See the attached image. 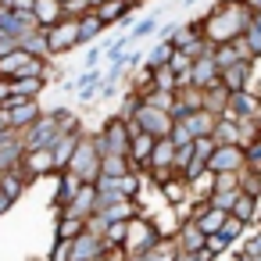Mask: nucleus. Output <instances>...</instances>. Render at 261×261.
I'll list each match as a JSON object with an SVG mask.
<instances>
[{"mask_svg":"<svg viewBox=\"0 0 261 261\" xmlns=\"http://www.w3.org/2000/svg\"><path fill=\"white\" fill-rule=\"evenodd\" d=\"M254 8L247 4V0H218V4L200 18V33L211 47L218 43H232L236 36L247 33V25L254 22Z\"/></svg>","mask_w":261,"mask_h":261,"instance_id":"1","label":"nucleus"},{"mask_svg":"<svg viewBox=\"0 0 261 261\" xmlns=\"http://www.w3.org/2000/svg\"><path fill=\"white\" fill-rule=\"evenodd\" d=\"M68 172H75L83 182H97V179H100V172H104V154H100V143H97L93 133H83V140H79V147H75V154H72V161H68Z\"/></svg>","mask_w":261,"mask_h":261,"instance_id":"2","label":"nucleus"},{"mask_svg":"<svg viewBox=\"0 0 261 261\" xmlns=\"http://www.w3.org/2000/svg\"><path fill=\"white\" fill-rule=\"evenodd\" d=\"M165 236H168V232H165L150 215H136V218H129V232H125V243H122V247L140 257L143 250H150V247L161 243Z\"/></svg>","mask_w":261,"mask_h":261,"instance_id":"3","label":"nucleus"},{"mask_svg":"<svg viewBox=\"0 0 261 261\" xmlns=\"http://www.w3.org/2000/svg\"><path fill=\"white\" fill-rule=\"evenodd\" d=\"M18 172L25 175V182H40V179H50L58 175V161H54V150L50 147H25L22 161H18Z\"/></svg>","mask_w":261,"mask_h":261,"instance_id":"4","label":"nucleus"},{"mask_svg":"<svg viewBox=\"0 0 261 261\" xmlns=\"http://www.w3.org/2000/svg\"><path fill=\"white\" fill-rule=\"evenodd\" d=\"M93 136L100 143V154H129V118L122 111L111 115L100 125V133H93Z\"/></svg>","mask_w":261,"mask_h":261,"instance_id":"5","label":"nucleus"},{"mask_svg":"<svg viewBox=\"0 0 261 261\" xmlns=\"http://www.w3.org/2000/svg\"><path fill=\"white\" fill-rule=\"evenodd\" d=\"M47 47H50V58H61L75 47H83V36H79V18H61L58 25L47 29Z\"/></svg>","mask_w":261,"mask_h":261,"instance_id":"6","label":"nucleus"},{"mask_svg":"<svg viewBox=\"0 0 261 261\" xmlns=\"http://www.w3.org/2000/svg\"><path fill=\"white\" fill-rule=\"evenodd\" d=\"M0 108H8V118H11V125L18 129V133H25L40 115H43V104H40V97H8Z\"/></svg>","mask_w":261,"mask_h":261,"instance_id":"7","label":"nucleus"},{"mask_svg":"<svg viewBox=\"0 0 261 261\" xmlns=\"http://www.w3.org/2000/svg\"><path fill=\"white\" fill-rule=\"evenodd\" d=\"M207 168L218 175V172H243L247 168V150L243 143H215L211 158H207Z\"/></svg>","mask_w":261,"mask_h":261,"instance_id":"8","label":"nucleus"},{"mask_svg":"<svg viewBox=\"0 0 261 261\" xmlns=\"http://www.w3.org/2000/svg\"><path fill=\"white\" fill-rule=\"evenodd\" d=\"M58 136H61L58 115H54V111H43V115L25 129V147H54Z\"/></svg>","mask_w":261,"mask_h":261,"instance_id":"9","label":"nucleus"},{"mask_svg":"<svg viewBox=\"0 0 261 261\" xmlns=\"http://www.w3.org/2000/svg\"><path fill=\"white\" fill-rule=\"evenodd\" d=\"M218 79H222V68H218V61H215V54H211V47H207L204 54L193 58V68H190L186 83H193L197 90H207V86H215Z\"/></svg>","mask_w":261,"mask_h":261,"instance_id":"10","label":"nucleus"},{"mask_svg":"<svg viewBox=\"0 0 261 261\" xmlns=\"http://www.w3.org/2000/svg\"><path fill=\"white\" fill-rule=\"evenodd\" d=\"M154 143H158V136H154V133L140 129L136 122H129V158H133V165H136V172H140V175H143V168H147V161H150Z\"/></svg>","mask_w":261,"mask_h":261,"instance_id":"11","label":"nucleus"},{"mask_svg":"<svg viewBox=\"0 0 261 261\" xmlns=\"http://www.w3.org/2000/svg\"><path fill=\"white\" fill-rule=\"evenodd\" d=\"M79 190H83V179H79L75 172L61 168V172L54 175V197H50V207H54V211H65V207L75 200Z\"/></svg>","mask_w":261,"mask_h":261,"instance_id":"12","label":"nucleus"},{"mask_svg":"<svg viewBox=\"0 0 261 261\" xmlns=\"http://www.w3.org/2000/svg\"><path fill=\"white\" fill-rule=\"evenodd\" d=\"M254 65H257V61H247V58H240L236 65L222 68V86H225L229 93H240V90H254Z\"/></svg>","mask_w":261,"mask_h":261,"instance_id":"13","label":"nucleus"},{"mask_svg":"<svg viewBox=\"0 0 261 261\" xmlns=\"http://www.w3.org/2000/svg\"><path fill=\"white\" fill-rule=\"evenodd\" d=\"M104 250H108V240L97 236L93 229H86L83 236L72 240V254H68V261H97Z\"/></svg>","mask_w":261,"mask_h":261,"instance_id":"14","label":"nucleus"},{"mask_svg":"<svg viewBox=\"0 0 261 261\" xmlns=\"http://www.w3.org/2000/svg\"><path fill=\"white\" fill-rule=\"evenodd\" d=\"M257 108H261V93H254V90H240V93H229V108H225V115L240 122V118H254Z\"/></svg>","mask_w":261,"mask_h":261,"instance_id":"15","label":"nucleus"},{"mask_svg":"<svg viewBox=\"0 0 261 261\" xmlns=\"http://www.w3.org/2000/svg\"><path fill=\"white\" fill-rule=\"evenodd\" d=\"M172 236H175V247H179V250H200V247H204V229H200L197 218H190V215L179 218V229H175Z\"/></svg>","mask_w":261,"mask_h":261,"instance_id":"16","label":"nucleus"},{"mask_svg":"<svg viewBox=\"0 0 261 261\" xmlns=\"http://www.w3.org/2000/svg\"><path fill=\"white\" fill-rule=\"evenodd\" d=\"M86 232V218L83 215H75V211H58V218H54V240H75V236H83Z\"/></svg>","mask_w":261,"mask_h":261,"instance_id":"17","label":"nucleus"},{"mask_svg":"<svg viewBox=\"0 0 261 261\" xmlns=\"http://www.w3.org/2000/svg\"><path fill=\"white\" fill-rule=\"evenodd\" d=\"M158 193L168 200V207H182V204H190V200H193V193H190V182H186L179 172H175L168 182H161V186H158Z\"/></svg>","mask_w":261,"mask_h":261,"instance_id":"18","label":"nucleus"},{"mask_svg":"<svg viewBox=\"0 0 261 261\" xmlns=\"http://www.w3.org/2000/svg\"><path fill=\"white\" fill-rule=\"evenodd\" d=\"M33 18H36L40 29H50V25H58V22L68 18V15H65V4H61V0H36V4H33Z\"/></svg>","mask_w":261,"mask_h":261,"instance_id":"19","label":"nucleus"},{"mask_svg":"<svg viewBox=\"0 0 261 261\" xmlns=\"http://www.w3.org/2000/svg\"><path fill=\"white\" fill-rule=\"evenodd\" d=\"M83 133L86 129H79V133H61L58 140H54V161H58V172L61 168H68V161H72V154H75V147H79V140H83Z\"/></svg>","mask_w":261,"mask_h":261,"instance_id":"20","label":"nucleus"},{"mask_svg":"<svg viewBox=\"0 0 261 261\" xmlns=\"http://www.w3.org/2000/svg\"><path fill=\"white\" fill-rule=\"evenodd\" d=\"M175 150H179V147L172 143V136H158L147 168H175ZM147 168H143V172H147Z\"/></svg>","mask_w":261,"mask_h":261,"instance_id":"21","label":"nucleus"},{"mask_svg":"<svg viewBox=\"0 0 261 261\" xmlns=\"http://www.w3.org/2000/svg\"><path fill=\"white\" fill-rule=\"evenodd\" d=\"M182 122L190 125V133H193V140H197V136H211V129H215L218 115H215V111H207V108H197V111H190Z\"/></svg>","mask_w":261,"mask_h":261,"instance_id":"22","label":"nucleus"},{"mask_svg":"<svg viewBox=\"0 0 261 261\" xmlns=\"http://www.w3.org/2000/svg\"><path fill=\"white\" fill-rule=\"evenodd\" d=\"M211 140H215V143H243L240 122L229 118V115H218V122H215V129H211Z\"/></svg>","mask_w":261,"mask_h":261,"instance_id":"23","label":"nucleus"},{"mask_svg":"<svg viewBox=\"0 0 261 261\" xmlns=\"http://www.w3.org/2000/svg\"><path fill=\"white\" fill-rule=\"evenodd\" d=\"M68 211H75V215H83V218L97 215V182H83V190L75 193V200L68 204Z\"/></svg>","mask_w":261,"mask_h":261,"instance_id":"24","label":"nucleus"},{"mask_svg":"<svg viewBox=\"0 0 261 261\" xmlns=\"http://www.w3.org/2000/svg\"><path fill=\"white\" fill-rule=\"evenodd\" d=\"M29 50L25 47H15L11 54H4V58H0V75H4V79H15V75H22L25 72V65H29Z\"/></svg>","mask_w":261,"mask_h":261,"instance_id":"25","label":"nucleus"},{"mask_svg":"<svg viewBox=\"0 0 261 261\" xmlns=\"http://www.w3.org/2000/svg\"><path fill=\"white\" fill-rule=\"evenodd\" d=\"M257 204H261V197H254V193H240L236 197V204H232V211L229 215H236V218H243L247 225H257Z\"/></svg>","mask_w":261,"mask_h":261,"instance_id":"26","label":"nucleus"},{"mask_svg":"<svg viewBox=\"0 0 261 261\" xmlns=\"http://www.w3.org/2000/svg\"><path fill=\"white\" fill-rule=\"evenodd\" d=\"M11 86H15V97H40L47 90V79L43 75H15Z\"/></svg>","mask_w":261,"mask_h":261,"instance_id":"27","label":"nucleus"},{"mask_svg":"<svg viewBox=\"0 0 261 261\" xmlns=\"http://www.w3.org/2000/svg\"><path fill=\"white\" fill-rule=\"evenodd\" d=\"M175 254H179V247H175V236L168 232L161 243H154L150 250H143L140 261H175Z\"/></svg>","mask_w":261,"mask_h":261,"instance_id":"28","label":"nucleus"},{"mask_svg":"<svg viewBox=\"0 0 261 261\" xmlns=\"http://www.w3.org/2000/svg\"><path fill=\"white\" fill-rule=\"evenodd\" d=\"M0 190H4L11 200H22V193L29 190V182H25V175L18 168H11V172H0Z\"/></svg>","mask_w":261,"mask_h":261,"instance_id":"29","label":"nucleus"},{"mask_svg":"<svg viewBox=\"0 0 261 261\" xmlns=\"http://www.w3.org/2000/svg\"><path fill=\"white\" fill-rule=\"evenodd\" d=\"M104 29H108V25L100 22V15H97V11H86V15L79 18V36H83V47H86V43H93L97 36H104Z\"/></svg>","mask_w":261,"mask_h":261,"instance_id":"30","label":"nucleus"},{"mask_svg":"<svg viewBox=\"0 0 261 261\" xmlns=\"http://www.w3.org/2000/svg\"><path fill=\"white\" fill-rule=\"evenodd\" d=\"M204 108L215 111V115H225V108H229V90L222 86V79H218L215 86L204 90Z\"/></svg>","mask_w":261,"mask_h":261,"instance_id":"31","label":"nucleus"},{"mask_svg":"<svg viewBox=\"0 0 261 261\" xmlns=\"http://www.w3.org/2000/svg\"><path fill=\"white\" fill-rule=\"evenodd\" d=\"M172 54H175V47H172V40H158V47L147 54V61H143V68H150V72H158L161 65H168L172 61Z\"/></svg>","mask_w":261,"mask_h":261,"instance_id":"32","label":"nucleus"},{"mask_svg":"<svg viewBox=\"0 0 261 261\" xmlns=\"http://www.w3.org/2000/svg\"><path fill=\"white\" fill-rule=\"evenodd\" d=\"M129 172H136L129 154H104V172L100 175H129Z\"/></svg>","mask_w":261,"mask_h":261,"instance_id":"33","label":"nucleus"},{"mask_svg":"<svg viewBox=\"0 0 261 261\" xmlns=\"http://www.w3.org/2000/svg\"><path fill=\"white\" fill-rule=\"evenodd\" d=\"M161 18L165 15H150V18H140L133 29H129V40L133 43H140V40H147V36H158V29H161Z\"/></svg>","mask_w":261,"mask_h":261,"instance_id":"34","label":"nucleus"},{"mask_svg":"<svg viewBox=\"0 0 261 261\" xmlns=\"http://www.w3.org/2000/svg\"><path fill=\"white\" fill-rule=\"evenodd\" d=\"M211 186H215V172H211V168H204L197 179H190V193H193V197H204V200H207V197H211Z\"/></svg>","mask_w":261,"mask_h":261,"instance_id":"35","label":"nucleus"},{"mask_svg":"<svg viewBox=\"0 0 261 261\" xmlns=\"http://www.w3.org/2000/svg\"><path fill=\"white\" fill-rule=\"evenodd\" d=\"M243 43H247V54H250V61H261V25H257V22H250V25H247V33H243Z\"/></svg>","mask_w":261,"mask_h":261,"instance_id":"36","label":"nucleus"},{"mask_svg":"<svg viewBox=\"0 0 261 261\" xmlns=\"http://www.w3.org/2000/svg\"><path fill=\"white\" fill-rule=\"evenodd\" d=\"M211 54H215L218 68H229V65H236V61H240V50H236V43H218V47H211Z\"/></svg>","mask_w":261,"mask_h":261,"instance_id":"37","label":"nucleus"},{"mask_svg":"<svg viewBox=\"0 0 261 261\" xmlns=\"http://www.w3.org/2000/svg\"><path fill=\"white\" fill-rule=\"evenodd\" d=\"M247 229H250V225H247L243 218H236V215H225V222H222V236H225L229 243H236Z\"/></svg>","mask_w":261,"mask_h":261,"instance_id":"38","label":"nucleus"},{"mask_svg":"<svg viewBox=\"0 0 261 261\" xmlns=\"http://www.w3.org/2000/svg\"><path fill=\"white\" fill-rule=\"evenodd\" d=\"M243 150H247V168L261 172V133L250 136V140H243Z\"/></svg>","mask_w":261,"mask_h":261,"instance_id":"39","label":"nucleus"},{"mask_svg":"<svg viewBox=\"0 0 261 261\" xmlns=\"http://www.w3.org/2000/svg\"><path fill=\"white\" fill-rule=\"evenodd\" d=\"M125 232H129V218H118V222L104 225V240L108 243H125Z\"/></svg>","mask_w":261,"mask_h":261,"instance_id":"40","label":"nucleus"},{"mask_svg":"<svg viewBox=\"0 0 261 261\" xmlns=\"http://www.w3.org/2000/svg\"><path fill=\"white\" fill-rule=\"evenodd\" d=\"M168 136H172V143H175V147L193 143V133H190V125H186L182 118H175V122H172V133H168Z\"/></svg>","mask_w":261,"mask_h":261,"instance_id":"41","label":"nucleus"},{"mask_svg":"<svg viewBox=\"0 0 261 261\" xmlns=\"http://www.w3.org/2000/svg\"><path fill=\"white\" fill-rule=\"evenodd\" d=\"M211 150H215V140H211V136H197V140H193V158H197V161H207Z\"/></svg>","mask_w":261,"mask_h":261,"instance_id":"42","label":"nucleus"},{"mask_svg":"<svg viewBox=\"0 0 261 261\" xmlns=\"http://www.w3.org/2000/svg\"><path fill=\"white\" fill-rule=\"evenodd\" d=\"M204 247H207V250H215V254H225L232 243H229L222 232H207V236H204Z\"/></svg>","mask_w":261,"mask_h":261,"instance_id":"43","label":"nucleus"},{"mask_svg":"<svg viewBox=\"0 0 261 261\" xmlns=\"http://www.w3.org/2000/svg\"><path fill=\"white\" fill-rule=\"evenodd\" d=\"M86 11H93L90 0H65V15H68V18H83Z\"/></svg>","mask_w":261,"mask_h":261,"instance_id":"44","label":"nucleus"},{"mask_svg":"<svg viewBox=\"0 0 261 261\" xmlns=\"http://www.w3.org/2000/svg\"><path fill=\"white\" fill-rule=\"evenodd\" d=\"M68 254H72V240H54V250L47 261H68Z\"/></svg>","mask_w":261,"mask_h":261,"instance_id":"45","label":"nucleus"},{"mask_svg":"<svg viewBox=\"0 0 261 261\" xmlns=\"http://www.w3.org/2000/svg\"><path fill=\"white\" fill-rule=\"evenodd\" d=\"M100 61H104V50H100V47H90L86 58H83V68H97Z\"/></svg>","mask_w":261,"mask_h":261,"instance_id":"46","label":"nucleus"},{"mask_svg":"<svg viewBox=\"0 0 261 261\" xmlns=\"http://www.w3.org/2000/svg\"><path fill=\"white\" fill-rule=\"evenodd\" d=\"M15 133V125H11V118H8V108H0V140H8Z\"/></svg>","mask_w":261,"mask_h":261,"instance_id":"47","label":"nucleus"},{"mask_svg":"<svg viewBox=\"0 0 261 261\" xmlns=\"http://www.w3.org/2000/svg\"><path fill=\"white\" fill-rule=\"evenodd\" d=\"M15 93V86H11V79H4V75H0V104H4L8 97Z\"/></svg>","mask_w":261,"mask_h":261,"instance_id":"48","label":"nucleus"},{"mask_svg":"<svg viewBox=\"0 0 261 261\" xmlns=\"http://www.w3.org/2000/svg\"><path fill=\"white\" fill-rule=\"evenodd\" d=\"M11 207H15V200H11V197H8L4 190H0V215H8Z\"/></svg>","mask_w":261,"mask_h":261,"instance_id":"49","label":"nucleus"},{"mask_svg":"<svg viewBox=\"0 0 261 261\" xmlns=\"http://www.w3.org/2000/svg\"><path fill=\"white\" fill-rule=\"evenodd\" d=\"M215 257H218V254H215V250H207V247H200V250H197V261H215Z\"/></svg>","mask_w":261,"mask_h":261,"instance_id":"50","label":"nucleus"},{"mask_svg":"<svg viewBox=\"0 0 261 261\" xmlns=\"http://www.w3.org/2000/svg\"><path fill=\"white\" fill-rule=\"evenodd\" d=\"M236 261H257V257H250V254H243V250H240V254H236Z\"/></svg>","mask_w":261,"mask_h":261,"instance_id":"51","label":"nucleus"},{"mask_svg":"<svg viewBox=\"0 0 261 261\" xmlns=\"http://www.w3.org/2000/svg\"><path fill=\"white\" fill-rule=\"evenodd\" d=\"M179 4H182V8H193V4H200V0H179Z\"/></svg>","mask_w":261,"mask_h":261,"instance_id":"52","label":"nucleus"},{"mask_svg":"<svg viewBox=\"0 0 261 261\" xmlns=\"http://www.w3.org/2000/svg\"><path fill=\"white\" fill-rule=\"evenodd\" d=\"M254 22H257V25H261V11H257V15H254Z\"/></svg>","mask_w":261,"mask_h":261,"instance_id":"53","label":"nucleus"},{"mask_svg":"<svg viewBox=\"0 0 261 261\" xmlns=\"http://www.w3.org/2000/svg\"><path fill=\"white\" fill-rule=\"evenodd\" d=\"M254 118H257V125H261V108H257V115H254Z\"/></svg>","mask_w":261,"mask_h":261,"instance_id":"54","label":"nucleus"}]
</instances>
